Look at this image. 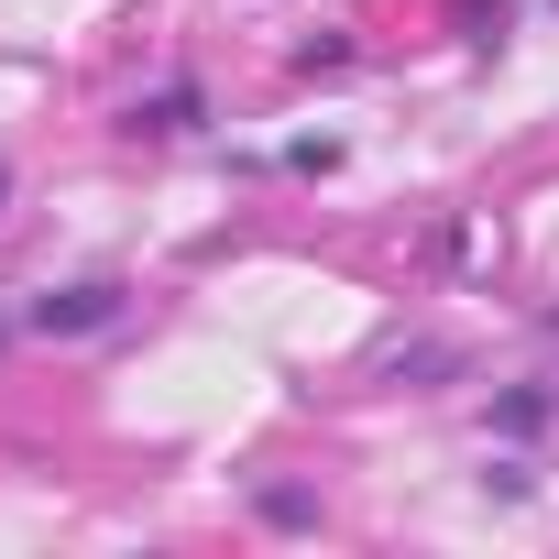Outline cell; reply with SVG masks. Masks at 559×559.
I'll return each instance as SVG.
<instances>
[{
	"instance_id": "obj_1",
	"label": "cell",
	"mask_w": 559,
	"mask_h": 559,
	"mask_svg": "<svg viewBox=\"0 0 559 559\" xmlns=\"http://www.w3.org/2000/svg\"><path fill=\"white\" fill-rule=\"evenodd\" d=\"M121 319V286H45L34 308H23V330H45V341H88V330H110Z\"/></svg>"
},
{
	"instance_id": "obj_3",
	"label": "cell",
	"mask_w": 559,
	"mask_h": 559,
	"mask_svg": "<svg viewBox=\"0 0 559 559\" xmlns=\"http://www.w3.org/2000/svg\"><path fill=\"white\" fill-rule=\"evenodd\" d=\"M548 406H559V395H548V384H515V395H504V406H493V417H504V428H515V439H537V428H548Z\"/></svg>"
},
{
	"instance_id": "obj_2",
	"label": "cell",
	"mask_w": 559,
	"mask_h": 559,
	"mask_svg": "<svg viewBox=\"0 0 559 559\" xmlns=\"http://www.w3.org/2000/svg\"><path fill=\"white\" fill-rule=\"evenodd\" d=\"M187 121H198V88H165V99L132 110V132H187Z\"/></svg>"
},
{
	"instance_id": "obj_4",
	"label": "cell",
	"mask_w": 559,
	"mask_h": 559,
	"mask_svg": "<svg viewBox=\"0 0 559 559\" xmlns=\"http://www.w3.org/2000/svg\"><path fill=\"white\" fill-rule=\"evenodd\" d=\"M263 526H319V504L297 483H263Z\"/></svg>"
}]
</instances>
